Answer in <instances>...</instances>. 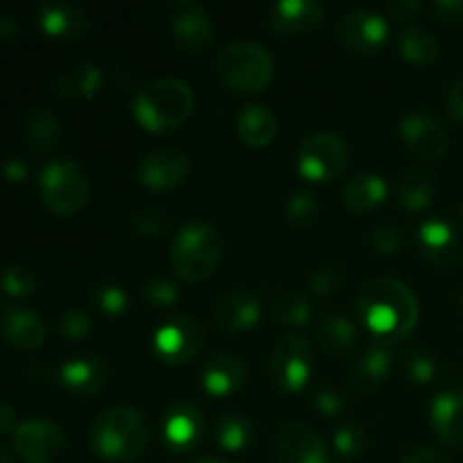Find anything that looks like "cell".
Instances as JSON below:
<instances>
[{
    "instance_id": "26",
    "label": "cell",
    "mask_w": 463,
    "mask_h": 463,
    "mask_svg": "<svg viewBox=\"0 0 463 463\" xmlns=\"http://www.w3.org/2000/svg\"><path fill=\"white\" fill-rule=\"evenodd\" d=\"M434 194H437V179L432 172L420 165L407 167L396 184V202L410 213L425 211L432 203Z\"/></svg>"
},
{
    "instance_id": "47",
    "label": "cell",
    "mask_w": 463,
    "mask_h": 463,
    "mask_svg": "<svg viewBox=\"0 0 463 463\" xmlns=\"http://www.w3.org/2000/svg\"><path fill=\"white\" fill-rule=\"evenodd\" d=\"M446 109L455 120L463 122V77L457 80L455 84L448 89V98H446Z\"/></svg>"
},
{
    "instance_id": "19",
    "label": "cell",
    "mask_w": 463,
    "mask_h": 463,
    "mask_svg": "<svg viewBox=\"0 0 463 463\" xmlns=\"http://www.w3.org/2000/svg\"><path fill=\"white\" fill-rule=\"evenodd\" d=\"M416 244L428 260L439 267H455L461 260V240L446 220H428L419 226Z\"/></svg>"
},
{
    "instance_id": "55",
    "label": "cell",
    "mask_w": 463,
    "mask_h": 463,
    "mask_svg": "<svg viewBox=\"0 0 463 463\" xmlns=\"http://www.w3.org/2000/svg\"><path fill=\"white\" fill-rule=\"evenodd\" d=\"M457 303H459V307L463 310V289L459 292V297H457Z\"/></svg>"
},
{
    "instance_id": "52",
    "label": "cell",
    "mask_w": 463,
    "mask_h": 463,
    "mask_svg": "<svg viewBox=\"0 0 463 463\" xmlns=\"http://www.w3.org/2000/svg\"><path fill=\"white\" fill-rule=\"evenodd\" d=\"M16 430V414L7 402H0V432H12Z\"/></svg>"
},
{
    "instance_id": "9",
    "label": "cell",
    "mask_w": 463,
    "mask_h": 463,
    "mask_svg": "<svg viewBox=\"0 0 463 463\" xmlns=\"http://www.w3.org/2000/svg\"><path fill=\"white\" fill-rule=\"evenodd\" d=\"M203 339L206 330L202 321L190 315H176L154 333V355L165 364H185L202 351Z\"/></svg>"
},
{
    "instance_id": "11",
    "label": "cell",
    "mask_w": 463,
    "mask_h": 463,
    "mask_svg": "<svg viewBox=\"0 0 463 463\" xmlns=\"http://www.w3.org/2000/svg\"><path fill=\"white\" fill-rule=\"evenodd\" d=\"M337 39L357 54H375L389 39V23L371 9H353L339 18Z\"/></svg>"
},
{
    "instance_id": "39",
    "label": "cell",
    "mask_w": 463,
    "mask_h": 463,
    "mask_svg": "<svg viewBox=\"0 0 463 463\" xmlns=\"http://www.w3.org/2000/svg\"><path fill=\"white\" fill-rule=\"evenodd\" d=\"M143 297H145V301L149 303V306L163 307V310H167V307H175L176 303H179L181 294H179V288H176L172 280L152 279V280H147V283H145Z\"/></svg>"
},
{
    "instance_id": "29",
    "label": "cell",
    "mask_w": 463,
    "mask_h": 463,
    "mask_svg": "<svg viewBox=\"0 0 463 463\" xmlns=\"http://www.w3.org/2000/svg\"><path fill=\"white\" fill-rule=\"evenodd\" d=\"M317 339L330 355H346L357 342V328L348 317L339 312H326L317 324Z\"/></svg>"
},
{
    "instance_id": "23",
    "label": "cell",
    "mask_w": 463,
    "mask_h": 463,
    "mask_svg": "<svg viewBox=\"0 0 463 463\" xmlns=\"http://www.w3.org/2000/svg\"><path fill=\"white\" fill-rule=\"evenodd\" d=\"M430 419L439 439L463 452V392H443L430 407Z\"/></svg>"
},
{
    "instance_id": "8",
    "label": "cell",
    "mask_w": 463,
    "mask_h": 463,
    "mask_svg": "<svg viewBox=\"0 0 463 463\" xmlns=\"http://www.w3.org/2000/svg\"><path fill=\"white\" fill-rule=\"evenodd\" d=\"M312 378V346L301 335H285L269 357V380L279 392L298 393Z\"/></svg>"
},
{
    "instance_id": "22",
    "label": "cell",
    "mask_w": 463,
    "mask_h": 463,
    "mask_svg": "<svg viewBox=\"0 0 463 463\" xmlns=\"http://www.w3.org/2000/svg\"><path fill=\"white\" fill-rule=\"evenodd\" d=\"M392 360L393 353L389 344L373 342L369 348H364L357 362L353 364L351 380L355 384L357 392L373 393L387 383L389 373H392Z\"/></svg>"
},
{
    "instance_id": "45",
    "label": "cell",
    "mask_w": 463,
    "mask_h": 463,
    "mask_svg": "<svg viewBox=\"0 0 463 463\" xmlns=\"http://www.w3.org/2000/svg\"><path fill=\"white\" fill-rule=\"evenodd\" d=\"M315 407L319 414H324L326 419H335V416H339L344 411V407H346V402H344L342 393L337 392V389L333 387H324L317 392L315 396Z\"/></svg>"
},
{
    "instance_id": "7",
    "label": "cell",
    "mask_w": 463,
    "mask_h": 463,
    "mask_svg": "<svg viewBox=\"0 0 463 463\" xmlns=\"http://www.w3.org/2000/svg\"><path fill=\"white\" fill-rule=\"evenodd\" d=\"M348 163V147L333 131L312 134L298 149V175L312 184H328L342 176Z\"/></svg>"
},
{
    "instance_id": "15",
    "label": "cell",
    "mask_w": 463,
    "mask_h": 463,
    "mask_svg": "<svg viewBox=\"0 0 463 463\" xmlns=\"http://www.w3.org/2000/svg\"><path fill=\"white\" fill-rule=\"evenodd\" d=\"M326 9L315 0H280L269 9L267 25L279 36L310 34L324 21Z\"/></svg>"
},
{
    "instance_id": "20",
    "label": "cell",
    "mask_w": 463,
    "mask_h": 463,
    "mask_svg": "<svg viewBox=\"0 0 463 463\" xmlns=\"http://www.w3.org/2000/svg\"><path fill=\"white\" fill-rule=\"evenodd\" d=\"M109 364L99 357H75L61 364L59 383L75 396H95L109 384Z\"/></svg>"
},
{
    "instance_id": "33",
    "label": "cell",
    "mask_w": 463,
    "mask_h": 463,
    "mask_svg": "<svg viewBox=\"0 0 463 463\" xmlns=\"http://www.w3.org/2000/svg\"><path fill=\"white\" fill-rule=\"evenodd\" d=\"M215 441L226 452H242L253 443V423L242 414H222L215 423Z\"/></svg>"
},
{
    "instance_id": "16",
    "label": "cell",
    "mask_w": 463,
    "mask_h": 463,
    "mask_svg": "<svg viewBox=\"0 0 463 463\" xmlns=\"http://www.w3.org/2000/svg\"><path fill=\"white\" fill-rule=\"evenodd\" d=\"M213 319L224 333H247L260 324L262 306L258 297H253L247 289H226L217 298Z\"/></svg>"
},
{
    "instance_id": "50",
    "label": "cell",
    "mask_w": 463,
    "mask_h": 463,
    "mask_svg": "<svg viewBox=\"0 0 463 463\" xmlns=\"http://www.w3.org/2000/svg\"><path fill=\"white\" fill-rule=\"evenodd\" d=\"M405 463H452L446 455L432 450V448H423V450H416L407 457Z\"/></svg>"
},
{
    "instance_id": "14",
    "label": "cell",
    "mask_w": 463,
    "mask_h": 463,
    "mask_svg": "<svg viewBox=\"0 0 463 463\" xmlns=\"http://www.w3.org/2000/svg\"><path fill=\"white\" fill-rule=\"evenodd\" d=\"M276 463H328L319 434L306 423H288L274 439Z\"/></svg>"
},
{
    "instance_id": "46",
    "label": "cell",
    "mask_w": 463,
    "mask_h": 463,
    "mask_svg": "<svg viewBox=\"0 0 463 463\" xmlns=\"http://www.w3.org/2000/svg\"><path fill=\"white\" fill-rule=\"evenodd\" d=\"M432 12L446 23H461L463 0H437V3H432Z\"/></svg>"
},
{
    "instance_id": "34",
    "label": "cell",
    "mask_w": 463,
    "mask_h": 463,
    "mask_svg": "<svg viewBox=\"0 0 463 463\" xmlns=\"http://www.w3.org/2000/svg\"><path fill=\"white\" fill-rule=\"evenodd\" d=\"M310 301L306 298V294L294 292V289L279 294L271 303V319L283 328H301L310 321Z\"/></svg>"
},
{
    "instance_id": "56",
    "label": "cell",
    "mask_w": 463,
    "mask_h": 463,
    "mask_svg": "<svg viewBox=\"0 0 463 463\" xmlns=\"http://www.w3.org/2000/svg\"><path fill=\"white\" fill-rule=\"evenodd\" d=\"M461 215H463V206H461Z\"/></svg>"
},
{
    "instance_id": "35",
    "label": "cell",
    "mask_w": 463,
    "mask_h": 463,
    "mask_svg": "<svg viewBox=\"0 0 463 463\" xmlns=\"http://www.w3.org/2000/svg\"><path fill=\"white\" fill-rule=\"evenodd\" d=\"M319 202L310 193H297L289 199L288 206H285V217H288L289 226H294L298 231L315 226L319 222Z\"/></svg>"
},
{
    "instance_id": "17",
    "label": "cell",
    "mask_w": 463,
    "mask_h": 463,
    "mask_svg": "<svg viewBox=\"0 0 463 463\" xmlns=\"http://www.w3.org/2000/svg\"><path fill=\"white\" fill-rule=\"evenodd\" d=\"M203 434V419L197 407L179 402L161 420L163 446L170 452H190L199 446Z\"/></svg>"
},
{
    "instance_id": "4",
    "label": "cell",
    "mask_w": 463,
    "mask_h": 463,
    "mask_svg": "<svg viewBox=\"0 0 463 463\" xmlns=\"http://www.w3.org/2000/svg\"><path fill=\"white\" fill-rule=\"evenodd\" d=\"M224 235L213 224H188L170 249V265L185 283L211 279L224 258Z\"/></svg>"
},
{
    "instance_id": "18",
    "label": "cell",
    "mask_w": 463,
    "mask_h": 463,
    "mask_svg": "<svg viewBox=\"0 0 463 463\" xmlns=\"http://www.w3.org/2000/svg\"><path fill=\"white\" fill-rule=\"evenodd\" d=\"M170 32L175 43L185 52H203L215 39V25L202 5H184L172 16Z\"/></svg>"
},
{
    "instance_id": "31",
    "label": "cell",
    "mask_w": 463,
    "mask_h": 463,
    "mask_svg": "<svg viewBox=\"0 0 463 463\" xmlns=\"http://www.w3.org/2000/svg\"><path fill=\"white\" fill-rule=\"evenodd\" d=\"M398 52L407 63H416V66H425V63L437 61L441 54V41L428 27H407L398 36Z\"/></svg>"
},
{
    "instance_id": "21",
    "label": "cell",
    "mask_w": 463,
    "mask_h": 463,
    "mask_svg": "<svg viewBox=\"0 0 463 463\" xmlns=\"http://www.w3.org/2000/svg\"><path fill=\"white\" fill-rule=\"evenodd\" d=\"M247 378V366L240 357L229 355V353H217L208 357L202 369V389L208 396L224 398L229 393L238 392Z\"/></svg>"
},
{
    "instance_id": "10",
    "label": "cell",
    "mask_w": 463,
    "mask_h": 463,
    "mask_svg": "<svg viewBox=\"0 0 463 463\" xmlns=\"http://www.w3.org/2000/svg\"><path fill=\"white\" fill-rule=\"evenodd\" d=\"M14 450L25 463H54L66 452V434L50 420L30 419L14 430Z\"/></svg>"
},
{
    "instance_id": "13",
    "label": "cell",
    "mask_w": 463,
    "mask_h": 463,
    "mask_svg": "<svg viewBox=\"0 0 463 463\" xmlns=\"http://www.w3.org/2000/svg\"><path fill=\"white\" fill-rule=\"evenodd\" d=\"M140 184L154 193L179 188L190 176V158L175 147H161L149 152L140 161Z\"/></svg>"
},
{
    "instance_id": "48",
    "label": "cell",
    "mask_w": 463,
    "mask_h": 463,
    "mask_svg": "<svg viewBox=\"0 0 463 463\" xmlns=\"http://www.w3.org/2000/svg\"><path fill=\"white\" fill-rule=\"evenodd\" d=\"M0 172H3L5 181H9V184H23V181L27 179L25 163L18 161V158H9V161H5L3 167H0Z\"/></svg>"
},
{
    "instance_id": "28",
    "label": "cell",
    "mask_w": 463,
    "mask_h": 463,
    "mask_svg": "<svg viewBox=\"0 0 463 463\" xmlns=\"http://www.w3.org/2000/svg\"><path fill=\"white\" fill-rule=\"evenodd\" d=\"M389 185L383 176L371 175H355L353 179H348L342 188V202L344 206L351 208L355 213H369L373 208H378L380 203L387 199Z\"/></svg>"
},
{
    "instance_id": "41",
    "label": "cell",
    "mask_w": 463,
    "mask_h": 463,
    "mask_svg": "<svg viewBox=\"0 0 463 463\" xmlns=\"http://www.w3.org/2000/svg\"><path fill=\"white\" fill-rule=\"evenodd\" d=\"M407 378L416 384H430L437 378V360L425 351H411L405 360Z\"/></svg>"
},
{
    "instance_id": "25",
    "label": "cell",
    "mask_w": 463,
    "mask_h": 463,
    "mask_svg": "<svg viewBox=\"0 0 463 463\" xmlns=\"http://www.w3.org/2000/svg\"><path fill=\"white\" fill-rule=\"evenodd\" d=\"M0 333L12 346L34 351L45 342V324L39 315L25 307H7L0 315Z\"/></svg>"
},
{
    "instance_id": "51",
    "label": "cell",
    "mask_w": 463,
    "mask_h": 463,
    "mask_svg": "<svg viewBox=\"0 0 463 463\" xmlns=\"http://www.w3.org/2000/svg\"><path fill=\"white\" fill-rule=\"evenodd\" d=\"M21 30V23L12 14H0V41H12Z\"/></svg>"
},
{
    "instance_id": "53",
    "label": "cell",
    "mask_w": 463,
    "mask_h": 463,
    "mask_svg": "<svg viewBox=\"0 0 463 463\" xmlns=\"http://www.w3.org/2000/svg\"><path fill=\"white\" fill-rule=\"evenodd\" d=\"M194 463H231V461L220 459V457H203V459H199V461H194Z\"/></svg>"
},
{
    "instance_id": "27",
    "label": "cell",
    "mask_w": 463,
    "mask_h": 463,
    "mask_svg": "<svg viewBox=\"0 0 463 463\" xmlns=\"http://www.w3.org/2000/svg\"><path fill=\"white\" fill-rule=\"evenodd\" d=\"M235 129L238 136L249 145V147L262 149L271 145L279 131V120H276L274 111L265 104H249L238 113L235 120Z\"/></svg>"
},
{
    "instance_id": "44",
    "label": "cell",
    "mask_w": 463,
    "mask_h": 463,
    "mask_svg": "<svg viewBox=\"0 0 463 463\" xmlns=\"http://www.w3.org/2000/svg\"><path fill=\"white\" fill-rule=\"evenodd\" d=\"M134 229L136 233L143 235V238H161L167 229L165 215H163L161 211H154V208H145V211H140L138 215L134 217Z\"/></svg>"
},
{
    "instance_id": "40",
    "label": "cell",
    "mask_w": 463,
    "mask_h": 463,
    "mask_svg": "<svg viewBox=\"0 0 463 463\" xmlns=\"http://www.w3.org/2000/svg\"><path fill=\"white\" fill-rule=\"evenodd\" d=\"M57 333L63 339H71V342H80L86 335L90 333V317L89 312L80 310V307H71V310L63 312L57 319Z\"/></svg>"
},
{
    "instance_id": "32",
    "label": "cell",
    "mask_w": 463,
    "mask_h": 463,
    "mask_svg": "<svg viewBox=\"0 0 463 463\" xmlns=\"http://www.w3.org/2000/svg\"><path fill=\"white\" fill-rule=\"evenodd\" d=\"M25 138L34 152H50L57 147L59 138H61V122L48 109H32L25 120Z\"/></svg>"
},
{
    "instance_id": "37",
    "label": "cell",
    "mask_w": 463,
    "mask_h": 463,
    "mask_svg": "<svg viewBox=\"0 0 463 463\" xmlns=\"http://www.w3.org/2000/svg\"><path fill=\"white\" fill-rule=\"evenodd\" d=\"M335 452L344 459H355L362 452L366 450V434L362 428H355V425H344L335 432L333 437Z\"/></svg>"
},
{
    "instance_id": "38",
    "label": "cell",
    "mask_w": 463,
    "mask_h": 463,
    "mask_svg": "<svg viewBox=\"0 0 463 463\" xmlns=\"http://www.w3.org/2000/svg\"><path fill=\"white\" fill-rule=\"evenodd\" d=\"M0 283H3V289L9 297L23 298L36 292L34 271L25 269V267H7L0 276Z\"/></svg>"
},
{
    "instance_id": "6",
    "label": "cell",
    "mask_w": 463,
    "mask_h": 463,
    "mask_svg": "<svg viewBox=\"0 0 463 463\" xmlns=\"http://www.w3.org/2000/svg\"><path fill=\"white\" fill-rule=\"evenodd\" d=\"M39 193L45 206L54 215H75L86 206L90 194V181L84 167L75 161H54L41 172Z\"/></svg>"
},
{
    "instance_id": "24",
    "label": "cell",
    "mask_w": 463,
    "mask_h": 463,
    "mask_svg": "<svg viewBox=\"0 0 463 463\" xmlns=\"http://www.w3.org/2000/svg\"><path fill=\"white\" fill-rule=\"evenodd\" d=\"M39 25L45 34L59 41H77L90 30L89 16L75 5L63 3L43 5L39 12Z\"/></svg>"
},
{
    "instance_id": "54",
    "label": "cell",
    "mask_w": 463,
    "mask_h": 463,
    "mask_svg": "<svg viewBox=\"0 0 463 463\" xmlns=\"http://www.w3.org/2000/svg\"><path fill=\"white\" fill-rule=\"evenodd\" d=\"M0 463H12V457H9L3 448H0Z\"/></svg>"
},
{
    "instance_id": "12",
    "label": "cell",
    "mask_w": 463,
    "mask_h": 463,
    "mask_svg": "<svg viewBox=\"0 0 463 463\" xmlns=\"http://www.w3.org/2000/svg\"><path fill=\"white\" fill-rule=\"evenodd\" d=\"M401 138L419 161H439L446 156L450 136L448 129L428 113H410L401 122Z\"/></svg>"
},
{
    "instance_id": "1",
    "label": "cell",
    "mask_w": 463,
    "mask_h": 463,
    "mask_svg": "<svg viewBox=\"0 0 463 463\" xmlns=\"http://www.w3.org/2000/svg\"><path fill=\"white\" fill-rule=\"evenodd\" d=\"M357 315L375 342L396 344L419 324V301L402 280L373 279L357 294Z\"/></svg>"
},
{
    "instance_id": "49",
    "label": "cell",
    "mask_w": 463,
    "mask_h": 463,
    "mask_svg": "<svg viewBox=\"0 0 463 463\" xmlns=\"http://www.w3.org/2000/svg\"><path fill=\"white\" fill-rule=\"evenodd\" d=\"M420 9L419 0H396V3L389 5V14L398 21H405V18H411Z\"/></svg>"
},
{
    "instance_id": "36",
    "label": "cell",
    "mask_w": 463,
    "mask_h": 463,
    "mask_svg": "<svg viewBox=\"0 0 463 463\" xmlns=\"http://www.w3.org/2000/svg\"><path fill=\"white\" fill-rule=\"evenodd\" d=\"M90 301L98 307L102 315L107 317H120L129 310V294L120 288V285H99L90 294Z\"/></svg>"
},
{
    "instance_id": "30",
    "label": "cell",
    "mask_w": 463,
    "mask_h": 463,
    "mask_svg": "<svg viewBox=\"0 0 463 463\" xmlns=\"http://www.w3.org/2000/svg\"><path fill=\"white\" fill-rule=\"evenodd\" d=\"M104 75L95 63H80L71 71L61 72L54 81L57 95L63 99H89L102 89Z\"/></svg>"
},
{
    "instance_id": "42",
    "label": "cell",
    "mask_w": 463,
    "mask_h": 463,
    "mask_svg": "<svg viewBox=\"0 0 463 463\" xmlns=\"http://www.w3.org/2000/svg\"><path fill=\"white\" fill-rule=\"evenodd\" d=\"M344 283V271L337 267H319L307 276V292L312 297H330Z\"/></svg>"
},
{
    "instance_id": "3",
    "label": "cell",
    "mask_w": 463,
    "mask_h": 463,
    "mask_svg": "<svg viewBox=\"0 0 463 463\" xmlns=\"http://www.w3.org/2000/svg\"><path fill=\"white\" fill-rule=\"evenodd\" d=\"M194 109V93L181 80H156L134 98L136 122L149 134H165L184 125Z\"/></svg>"
},
{
    "instance_id": "2",
    "label": "cell",
    "mask_w": 463,
    "mask_h": 463,
    "mask_svg": "<svg viewBox=\"0 0 463 463\" xmlns=\"http://www.w3.org/2000/svg\"><path fill=\"white\" fill-rule=\"evenodd\" d=\"M149 423L136 407H113L102 411L90 425L89 446L99 459L134 461L147 450Z\"/></svg>"
},
{
    "instance_id": "5",
    "label": "cell",
    "mask_w": 463,
    "mask_h": 463,
    "mask_svg": "<svg viewBox=\"0 0 463 463\" xmlns=\"http://www.w3.org/2000/svg\"><path fill=\"white\" fill-rule=\"evenodd\" d=\"M215 71L217 77L235 93H260L274 77V59L260 43L238 41L217 54Z\"/></svg>"
},
{
    "instance_id": "43",
    "label": "cell",
    "mask_w": 463,
    "mask_h": 463,
    "mask_svg": "<svg viewBox=\"0 0 463 463\" xmlns=\"http://www.w3.org/2000/svg\"><path fill=\"white\" fill-rule=\"evenodd\" d=\"M371 249L380 256H393L402 249V231L398 226L384 224L378 226V229L371 231Z\"/></svg>"
}]
</instances>
